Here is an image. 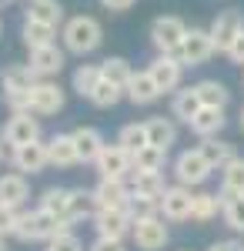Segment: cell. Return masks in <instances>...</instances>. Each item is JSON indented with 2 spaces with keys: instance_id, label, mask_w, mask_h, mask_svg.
<instances>
[{
  "instance_id": "obj_45",
  "label": "cell",
  "mask_w": 244,
  "mask_h": 251,
  "mask_svg": "<svg viewBox=\"0 0 244 251\" xmlns=\"http://www.w3.org/2000/svg\"><path fill=\"white\" fill-rule=\"evenodd\" d=\"M207 251H244L241 241H234V238H224V241H214Z\"/></svg>"
},
{
  "instance_id": "obj_22",
  "label": "cell",
  "mask_w": 244,
  "mask_h": 251,
  "mask_svg": "<svg viewBox=\"0 0 244 251\" xmlns=\"http://www.w3.org/2000/svg\"><path fill=\"white\" fill-rule=\"evenodd\" d=\"M124 94H127L131 104H154L161 97V87H157V80L150 77V71H134V77Z\"/></svg>"
},
{
  "instance_id": "obj_49",
  "label": "cell",
  "mask_w": 244,
  "mask_h": 251,
  "mask_svg": "<svg viewBox=\"0 0 244 251\" xmlns=\"http://www.w3.org/2000/svg\"><path fill=\"white\" fill-rule=\"evenodd\" d=\"M0 144H3V141H0ZM0 168H3V148H0Z\"/></svg>"
},
{
  "instance_id": "obj_37",
  "label": "cell",
  "mask_w": 244,
  "mask_h": 251,
  "mask_svg": "<svg viewBox=\"0 0 244 251\" xmlns=\"http://www.w3.org/2000/svg\"><path fill=\"white\" fill-rule=\"evenodd\" d=\"M221 218L231 231L244 234V194H234V198H221Z\"/></svg>"
},
{
  "instance_id": "obj_41",
  "label": "cell",
  "mask_w": 244,
  "mask_h": 251,
  "mask_svg": "<svg viewBox=\"0 0 244 251\" xmlns=\"http://www.w3.org/2000/svg\"><path fill=\"white\" fill-rule=\"evenodd\" d=\"M47 251H84V245H80V238L74 231H60L50 238V248Z\"/></svg>"
},
{
  "instance_id": "obj_14",
  "label": "cell",
  "mask_w": 244,
  "mask_h": 251,
  "mask_svg": "<svg viewBox=\"0 0 244 251\" xmlns=\"http://www.w3.org/2000/svg\"><path fill=\"white\" fill-rule=\"evenodd\" d=\"M50 164L47 157V141H34V144H24V148H14V168L20 174H40Z\"/></svg>"
},
{
  "instance_id": "obj_25",
  "label": "cell",
  "mask_w": 244,
  "mask_h": 251,
  "mask_svg": "<svg viewBox=\"0 0 244 251\" xmlns=\"http://www.w3.org/2000/svg\"><path fill=\"white\" fill-rule=\"evenodd\" d=\"M40 208L50 211L54 218H60V221L74 225V218H71V188H47L40 194Z\"/></svg>"
},
{
  "instance_id": "obj_3",
  "label": "cell",
  "mask_w": 244,
  "mask_h": 251,
  "mask_svg": "<svg viewBox=\"0 0 244 251\" xmlns=\"http://www.w3.org/2000/svg\"><path fill=\"white\" fill-rule=\"evenodd\" d=\"M211 164H207V157L201 154V148H188V151H181V154L174 157V177H177V184H184V188H197V184H204L207 177H211Z\"/></svg>"
},
{
  "instance_id": "obj_17",
  "label": "cell",
  "mask_w": 244,
  "mask_h": 251,
  "mask_svg": "<svg viewBox=\"0 0 244 251\" xmlns=\"http://www.w3.org/2000/svg\"><path fill=\"white\" fill-rule=\"evenodd\" d=\"M30 198V184L20 171L14 174H0V204H10V208H24Z\"/></svg>"
},
{
  "instance_id": "obj_12",
  "label": "cell",
  "mask_w": 244,
  "mask_h": 251,
  "mask_svg": "<svg viewBox=\"0 0 244 251\" xmlns=\"http://www.w3.org/2000/svg\"><path fill=\"white\" fill-rule=\"evenodd\" d=\"M194 211V194L184 184H171L168 191L161 194V218L164 221H188Z\"/></svg>"
},
{
  "instance_id": "obj_35",
  "label": "cell",
  "mask_w": 244,
  "mask_h": 251,
  "mask_svg": "<svg viewBox=\"0 0 244 251\" xmlns=\"http://www.w3.org/2000/svg\"><path fill=\"white\" fill-rule=\"evenodd\" d=\"M224 204H221V194H207V191H197L194 194V211H191V221H211V218H218Z\"/></svg>"
},
{
  "instance_id": "obj_7",
  "label": "cell",
  "mask_w": 244,
  "mask_h": 251,
  "mask_svg": "<svg viewBox=\"0 0 244 251\" xmlns=\"http://www.w3.org/2000/svg\"><path fill=\"white\" fill-rule=\"evenodd\" d=\"M94 231L107 241H124L134 231V218L127 214V208H100L94 218Z\"/></svg>"
},
{
  "instance_id": "obj_10",
  "label": "cell",
  "mask_w": 244,
  "mask_h": 251,
  "mask_svg": "<svg viewBox=\"0 0 244 251\" xmlns=\"http://www.w3.org/2000/svg\"><path fill=\"white\" fill-rule=\"evenodd\" d=\"M64 100H67V94H64V87L57 80H40L37 87L30 91V114L50 117L64 107Z\"/></svg>"
},
{
  "instance_id": "obj_40",
  "label": "cell",
  "mask_w": 244,
  "mask_h": 251,
  "mask_svg": "<svg viewBox=\"0 0 244 251\" xmlns=\"http://www.w3.org/2000/svg\"><path fill=\"white\" fill-rule=\"evenodd\" d=\"M121 97H127L124 91H121V87H114L111 80H100V84L94 87V94L87 97V100H91L94 107H114V104H117Z\"/></svg>"
},
{
  "instance_id": "obj_23",
  "label": "cell",
  "mask_w": 244,
  "mask_h": 251,
  "mask_svg": "<svg viewBox=\"0 0 244 251\" xmlns=\"http://www.w3.org/2000/svg\"><path fill=\"white\" fill-rule=\"evenodd\" d=\"M71 134H74L80 164H94L97 154L104 151V137H100V131H97V127H74Z\"/></svg>"
},
{
  "instance_id": "obj_20",
  "label": "cell",
  "mask_w": 244,
  "mask_h": 251,
  "mask_svg": "<svg viewBox=\"0 0 244 251\" xmlns=\"http://www.w3.org/2000/svg\"><path fill=\"white\" fill-rule=\"evenodd\" d=\"M24 20H37V24H47V27H60V24H67V20H64V7H60V0H27V7H24Z\"/></svg>"
},
{
  "instance_id": "obj_51",
  "label": "cell",
  "mask_w": 244,
  "mask_h": 251,
  "mask_svg": "<svg viewBox=\"0 0 244 251\" xmlns=\"http://www.w3.org/2000/svg\"><path fill=\"white\" fill-rule=\"evenodd\" d=\"M0 251H7V245H3V238H0Z\"/></svg>"
},
{
  "instance_id": "obj_27",
  "label": "cell",
  "mask_w": 244,
  "mask_h": 251,
  "mask_svg": "<svg viewBox=\"0 0 244 251\" xmlns=\"http://www.w3.org/2000/svg\"><path fill=\"white\" fill-rule=\"evenodd\" d=\"M131 191L134 194H147V198H161L168 191L164 174L161 171H134L131 174Z\"/></svg>"
},
{
  "instance_id": "obj_9",
  "label": "cell",
  "mask_w": 244,
  "mask_h": 251,
  "mask_svg": "<svg viewBox=\"0 0 244 251\" xmlns=\"http://www.w3.org/2000/svg\"><path fill=\"white\" fill-rule=\"evenodd\" d=\"M131 238H134V245L141 251H161L164 245H168V225H164V218L161 214H150V218H137L134 221V231H131Z\"/></svg>"
},
{
  "instance_id": "obj_29",
  "label": "cell",
  "mask_w": 244,
  "mask_h": 251,
  "mask_svg": "<svg viewBox=\"0 0 244 251\" xmlns=\"http://www.w3.org/2000/svg\"><path fill=\"white\" fill-rule=\"evenodd\" d=\"M100 204H97V194L87 191V188H71V218L80 221V218H91L94 221Z\"/></svg>"
},
{
  "instance_id": "obj_26",
  "label": "cell",
  "mask_w": 244,
  "mask_h": 251,
  "mask_svg": "<svg viewBox=\"0 0 244 251\" xmlns=\"http://www.w3.org/2000/svg\"><path fill=\"white\" fill-rule=\"evenodd\" d=\"M197 148H201V154L207 157V164H211L214 171L227 168V164H231V161L238 157V154H234V148H231L227 141H218V137H204V141H201Z\"/></svg>"
},
{
  "instance_id": "obj_50",
  "label": "cell",
  "mask_w": 244,
  "mask_h": 251,
  "mask_svg": "<svg viewBox=\"0 0 244 251\" xmlns=\"http://www.w3.org/2000/svg\"><path fill=\"white\" fill-rule=\"evenodd\" d=\"M241 131H244V107H241Z\"/></svg>"
},
{
  "instance_id": "obj_28",
  "label": "cell",
  "mask_w": 244,
  "mask_h": 251,
  "mask_svg": "<svg viewBox=\"0 0 244 251\" xmlns=\"http://www.w3.org/2000/svg\"><path fill=\"white\" fill-rule=\"evenodd\" d=\"M144 124H147V141L154 148H164V151H168L171 144L177 141V127H174L171 117H150Z\"/></svg>"
},
{
  "instance_id": "obj_4",
  "label": "cell",
  "mask_w": 244,
  "mask_h": 251,
  "mask_svg": "<svg viewBox=\"0 0 244 251\" xmlns=\"http://www.w3.org/2000/svg\"><path fill=\"white\" fill-rule=\"evenodd\" d=\"M188 37V24L181 17H157L150 24V40H154V47H157V54H177L181 50V44Z\"/></svg>"
},
{
  "instance_id": "obj_16",
  "label": "cell",
  "mask_w": 244,
  "mask_h": 251,
  "mask_svg": "<svg viewBox=\"0 0 244 251\" xmlns=\"http://www.w3.org/2000/svg\"><path fill=\"white\" fill-rule=\"evenodd\" d=\"M97 204L100 208H127L131 204V184H124V181H114V177H100L97 181Z\"/></svg>"
},
{
  "instance_id": "obj_30",
  "label": "cell",
  "mask_w": 244,
  "mask_h": 251,
  "mask_svg": "<svg viewBox=\"0 0 244 251\" xmlns=\"http://www.w3.org/2000/svg\"><path fill=\"white\" fill-rule=\"evenodd\" d=\"M20 37H24V44H27V50H37V47H47V44H54L57 27H47V24H37V20H24V27H20Z\"/></svg>"
},
{
  "instance_id": "obj_19",
  "label": "cell",
  "mask_w": 244,
  "mask_h": 251,
  "mask_svg": "<svg viewBox=\"0 0 244 251\" xmlns=\"http://www.w3.org/2000/svg\"><path fill=\"white\" fill-rule=\"evenodd\" d=\"M201 97H197V91L194 87H181V91H174V100H171V117L174 121H181V124H188L201 114Z\"/></svg>"
},
{
  "instance_id": "obj_13",
  "label": "cell",
  "mask_w": 244,
  "mask_h": 251,
  "mask_svg": "<svg viewBox=\"0 0 244 251\" xmlns=\"http://www.w3.org/2000/svg\"><path fill=\"white\" fill-rule=\"evenodd\" d=\"M211 30V37H214V47L221 50V54H227V47L234 44V37L244 30V17L241 10H221L218 17H214V24L207 27Z\"/></svg>"
},
{
  "instance_id": "obj_44",
  "label": "cell",
  "mask_w": 244,
  "mask_h": 251,
  "mask_svg": "<svg viewBox=\"0 0 244 251\" xmlns=\"http://www.w3.org/2000/svg\"><path fill=\"white\" fill-rule=\"evenodd\" d=\"M87 251H127V248H124V241H107V238H97Z\"/></svg>"
},
{
  "instance_id": "obj_36",
  "label": "cell",
  "mask_w": 244,
  "mask_h": 251,
  "mask_svg": "<svg viewBox=\"0 0 244 251\" xmlns=\"http://www.w3.org/2000/svg\"><path fill=\"white\" fill-rule=\"evenodd\" d=\"M117 144L124 148V151H131V154H137L141 148H147V124H124L121 127V134H117Z\"/></svg>"
},
{
  "instance_id": "obj_8",
  "label": "cell",
  "mask_w": 244,
  "mask_h": 251,
  "mask_svg": "<svg viewBox=\"0 0 244 251\" xmlns=\"http://www.w3.org/2000/svg\"><path fill=\"white\" fill-rule=\"evenodd\" d=\"M214 37H211V30H201V27H191L184 44H181V50H177V57L184 67H201L204 60L214 57Z\"/></svg>"
},
{
  "instance_id": "obj_43",
  "label": "cell",
  "mask_w": 244,
  "mask_h": 251,
  "mask_svg": "<svg viewBox=\"0 0 244 251\" xmlns=\"http://www.w3.org/2000/svg\"><path fill=\"white\" fill-rule=\"evenodd\" d=\"M227 57L234 60V64H244V30L234 37V44L227 47Z\"/></svg>"
},
{
  "instance_id": "obj_42",
  "label": "cell",
  "mask_w": 244,
  "mask_h": 251,
  "mask_svg": "<svg viewBox=\"0 0 244 251\" xmlns=\"http://www.w3.org/2000/svg\"><path fill=\"white\" fill-rule=\"evenodd\" d=\"M17 218H20V208H10V204H0V238L14 234V228H17Z\"/></svg>"
},
{
  "instance_id": "obj_24",
  "label": "cell",
  "mask_w": 244,
  "mask_h": 251,
  "mask_svg": "<svg viewBox=\"0 0 244 251\" xmlns=\"http://www.w3.org/2000/svg\"><path fill=\"white\" fill-rule=\"evenodd\" d=\"M224 124H227L224 107H201V114L191 121V131L204 141V137H218L224 131Z\"/></svg>"
},
{
  "instance_id": "obj_38",
  "label": "cell",
  "mask_w": 244,
  "mask_h": 251,
  "mask_svg": "<svg viewBox=\"0 0 244 251\" xmlns=\"http://www.w3.org/2000/svg\"><path fill=\"white\" fill-rule=\"evenodd\" d=\"M164 161H168V151L147 144L134 154V171H164Z\"/></svg>"
},
{
  "instance_id": "obj_39",
  "label": "cell",
  "mask_w": 244,
  "mask_h": 251,
  "mask_svg": "<svg viewBox=\"0 0 244 251\" xmlns=\"http://www.w3.org/2000/svg\"><path fill=\"white\" fill-rule=\"evenodd\" d=\"M127 214H131L134 221H137V218H150V214H161V198H147V194H131Z\"/></svg>"
},
{
  "instance_id": "obj_33",
  "label": "cell",
  "mask_w": 244,
  "mask_h": 251,
  "mask_svg": "<svg viewBox=\"0 0 244 251\" xmlns=\"http://www.w3.org/2000/svg\"><path fill=\"white\" fill-rule=\"evenodd\" d=\"M194 91H197L204 107H227L231 104V91L221 80H201V84H194Z\"/></svg>"
},
{
  "instance_id": "obj_1",
  "label": "cell",
  "mask_w": 244,
  "mask_h": 251,
  "mask_svg": "<svg viewBox=\"0 0 244 251\" xmlns=\"http://www.w3.org/2000/svg\"><path fill=\"white\" fill-rule=\"evenodd\" d=\"M60 37H64V50H71V54H94L97 47H100V40H104V30H100V24L94 17H87V14H80V17H71L64 24V30H60Z\"/></svg>"
},
{
  "instance_id": "obj_21",
  "label": "cell",
  "mask_w": 244,
  "mask_h": 251,
  "mask_svg": "<svg viewBox=\"0 0 244 251\" xmlns=\"http://www.w3.org/2000/svg\"><path fill=\"white\" fill-rule=\"evenodd\" d=\"M47 157H50L54 168H74V164H80L74 134H54L47 141Z\"/></svg>"
},
{
  "instance_id": "obj_5",
  "label": "cell",
  "mask_w": 244,
  "mask_h": 251,
  "mask_svg": "<svg viewBox=\"0 0 244 251\" xmlns=\"http://www.w3.org/2000/svg\"><path fill=\"white\" fill-rule=\"evenodd\" d=\"M94 168H97L100 177L124 181V177H131V174H134V154H131V151H124V148L114 141V144H104V151L97 154Z\"/></svg>"
},
{
  "instance_id": "obj_52",
  "label": "cell",
  "mask_w": 244,
  "mask_h": 251,
  "mask_svg": "<svg viewBox=\"0 0 244 251\" xmlns=\"http://www.w3.org/2000/svg\"><path fill=\"white\" fill-rule=\"evenodd\" d=\"M0 30H3V24H0Z\"/></svg>"
},
{
  "instance_id": "obj_34",
  "label": "cell",
  "mask_w": 244,
  "mask_h": 251,
  "mask_svg": "<svg viewBox=\"0 0 244 251\" xmlns=\"http://www.w3.org/2000/svg\"><path fill=\"white\" fill-rule=\"evenodd\" d=\"M100 80H104V74H100V64H80V67L74 71V91H77L80 97H91Z\"/></svg>"
},
{
  "instance_id": "obj_6",
  "label": "cell",
  "mask_w": 244,
  "mask_h": 251,
  "mask_svg": "<svg viewBox=\"0 0 244 251\" xmlns=\"http://www.w3.org/2000/svg\"><path fill=\"white\" fill-rule=\"evenodd\" d=\"M0 141L10 144V148H24V144H34L40 141V121L37 114H10L7 124L0 127Z\"/></svg>"
},
{
  "instance_id": "obj_48",
  "label": "cell",
  "mask_w": 244,
  "mask_h": 251,
  "mask_svg": "<svg viewBox=\"0 0 244 251\" xmlns=\"http://www.w3.org/2000/svg\"><path fill=\"white\" fill-rule=\"evenodd\" d=\"M10 3H14V0H0V10H3V7H10Z\"/></svg>"
},
{
  "instance_id": "obj_18",
  "label": "cell",
  "mask_w": 244,
  "mask_h": 251,
  "mask_svg": "<svg viewBox=\"0 0 244 251\" xmlns=\"http://www.w3.org/2000/svg\"><path fill=\"white\" fill-rule=\"evenodd\" d=\"M3 77H7V94H30L44 80L30 64H10V67H3Z\"/></svg>"
},
{
  "instance_id": "obj_31",
  "label": "cell",
  "mask_w": 244,
  "mask_h": 251,
  "mask_svg": "<svg viewBox=\"0 0 244 251\" xmlns=\"http://www.w3.org/2000/svg\"><path fill=\"white\" fill-rule=\"evenodd\" d=\"M244 194V157H234L227 168H221V198Z\"/></svg>"
},
{
  "instance_id": "obj_32",
  "label": "cell",
  "mask_w": 244,
  "mask_h": 251,
  "mask_svg": "<svg viewBox=\"0 0 244 251\" xmlns=\"http://www.w3.org/2000/svg\"><path fill=\"white\" fill-rule=\"evenodd\" d=\"M100 74H104V80H111L114 87H121V91H127V84H131V77H134L131 64H127L124 57H107V60H100Z\"/></svg>"
},
{
  "instance_id": "obj_2",
  "label": "cell",
  "mask_w": 244,
  "mask_h": 251,
  "mask_svg": "<svg viewBox=\"0 0 244 251\" xmlns=\"http://www.w3.org/2000/svg\"><path fill=\"white\" fill-rule=\"evenodd\" d=\"M60 231H71V221H60L50 211H44V208H37V211H20L17 228H14V234H17L20 241H50Z\"/></svg>"
},
{
  "instance_id": "obj_46",
  "label": "cell",
  "mask_w": 244,
  "mask_h": 251,
  "mask_svg": "<svg viewBox=\"0 0 244 251\" xmlns=\"http://www.w3.org/2000/svg\"><path fill=\"white\" fill-rule=\"evenodd\" d=\"M137 0H100V7H107V10H131Z\"/></svg>"
},
{
  "instance_id": "obj_11",
  "label": "cell",
  "mask_w": 244,
  "mask_h": 251,
  "mask_svg": "<svg viewBox=\"0 0 244 251\" xmlns=\"http://www.w3.org/2000/svg\"><path fill=\"white\" fill-rule=\"evenodd\" d=\"M150 77L157 80V87H161V94H168V91H177L181 87V77H184V64L177 54H157V57L150 60Z\"/></svg>"
},
{
  "instance_id": "obj_47",
  "label": "cell",
  "mask_w": 244,
  "mask_h": 251,
  "mask_svg": "<svg viewBox=\"0 0 244 251\" xmlns=\"http://www.w3.org/2000/svg\"><path fill=\"white\" fill-rule=\"evenodd\" d=\"M7 100V77H3V71H0V104Z\"/></svg>"
},
{
  "instance_id": "obj_15",
  "label": "cell",
  "mask_w": 244,
  "mask_h": 251,
  "mask_svg": "<svg viewBox=\"0 0 244 251\" xmlns=\"http://www.w3.org/2000/svg\"><path fill=\"white\" fill-rule=\"evenodd\" d=\"M34 71H37L44 80H54L60 71H64V50L57 44H47V47H37L30 50V60H27Z\"/></svg>"
}]
</instances>
